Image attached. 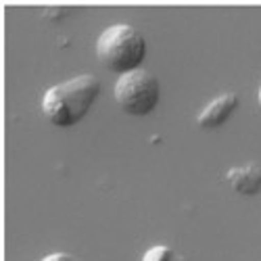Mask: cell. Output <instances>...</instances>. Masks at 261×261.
Returning <instances> with one entry per match:
<instances>
[{
	"instance_id": "obj_1",
	"label": "cell",
	"mask_w": 261,
	"mask_h": 261,
	"mask_svg": "<svg viewBox=\"0 0 261 261\" xmlns=\"http://www.w3.org/2000/svg\"><path fill=\"white\" fill-rule=\"evenodd\" d=\"M100 88V80L92 73H82L67 82L55 84L44 92L42 113L57 127H71L90 113Z\"/></svg>"
},
{
	"instance_id": "obj_2",
	"label": "cell",
	"mask_w": 261,
	"mask_h": 261,
	"mask_svg": "<svg viewBox=\"0 0 261 261\" xmlns=\"http://www.w3.org/2000/svg\"><path fill=\"white\" fill-rule=\"evenodd\" d=\"M96 57L109 71L119 75L129 73L140 69L146 59V40L134 25H109L96 40Z\"/></svg>"
},
{
	"instance_id": "obj_3",
	"label": "cell",
	"mask_w": 261,
	"mask_h": 261,
	"mask_svg": "<svg viewBox=\"0 0 261 261\" xmlns=\"http://www.w3.org/2000/svg\"><path fill=\"white\" fill-rule=\"evenodd\" d=\"M113 94L123 113L132 117H144L157 109L161 98V84L155 73L140 67L119 75Z\"/></svg>"
},
{
	"instance_id": "obj_4",
	"label": "cell",
	"mask_w": 261,
	"mask_h": 261,
	"mask_svg": "<svg viewBox=\"0 0 261 261\" xmlns=\"http://www.w3.org/2000/svg\"><path fill=\"white\" fill-rule=\"evenodd\" d=\"M238 105H241V98H238V94L234 92H226L222 96L213 98L203 111L197 115V123L205 129H213V127H220L224 125L232 113L238 109Z\"/></svg>"
},
{
	"instance_id": "obj_5",
	"label": "cell",
	"mask_w": 261,
	"mask_h": 261,
	"mask_svg": "<svg viewBox=\"0 0 261 261\" xmlns=\"http://www.w3.org/2000/svg\"><path fill=\"white\" fill-rule=\"evenodd\" d=\"M226 182L245 197H255L261 192V163L249 161L245 165L230 167L226 171Z\"/></svg>"
},
{
	"instance_id": "obj_6",
	"label": "cell",
	"mask_w": 261,
	"mask_h": 261,
	"mask_svg": "<svg viewBox=\"0 0 261 261\" xmlns=\"http://www.w3.org/2000/svg\"><path fill=\"white\" fill-rule=\"evenodd\" d=\"M142 261H190V259L167 245H155L142 255Z\"/></svg>"
},
{
	"instance_id": "obj_7",
	"label": "cell",
	"mask_w": 261,
	"mask_h": 261,
	"mask_svg": "<svg viewBox=\"0 0 261 261\" xmlns=\"http://www.w3.org/2000/svg\"><path fill=\"white\" fill-rule=\"evenodd\" d=\"M42 261H82L80 257H75V255H71V253H65V251H57V253H50V255H46Z\"/></svg>"
},
{
	"instance_id": "obj_8",
	"label": "cell",
	"mask_w": 261,
	"mask_h": 261,
	"mask_svg": "<svg viewBox=\"0 0 261 261\" xmlns=\"http://www.w3.org/2000/svg\"><path fill=\"white\" fill-rule=\"evenodd\" d=\"M257 100H259V109H261V88H259V92H257Z\"/></svg>"
}]
</instances>
